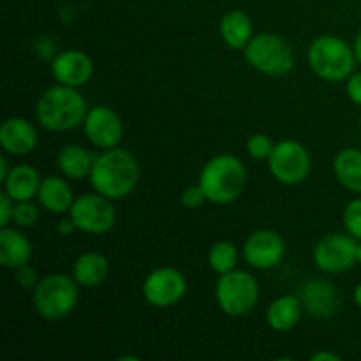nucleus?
Here are the masks:
<instances>
[{
	"mask_svg": "<svg viewBox=\"0 0 361 361\" xmlns=\"http://www.w3.org/2000/svg\"><path fill=\"white\" fill-rule=\"evenodd\" d=\"M141 168L133 152L115 147L95 155L90 171V185L95 192L120 201L134 192L140 183Z\"/></svg>",
	"mask_w": 361,
	"mask_h": 361,
	"instance_id": "1",
	"label": "nucleus"
},
{
	"mask_svg": "<svg viewBox=\"0 0 361 361\" xmlns=\"http://www.w3.org/2000/svg\"><path fill=\"white\" fill-rule=\"evenodd\" d=\"M87 113L88 106L83 94L78 88L60 83L46 88L35 104L39 126L51 133H67L83 126Z\"/></svg>",
	"mask_w": 361,
	"mask_h": 361,
	"instance_id": "2",
	"label": "nucleus"
},
{
	"mask_svg": "<svg viewBox=\"0 0 361 361\" xmlns=\"http://www.w3.org/2000/svg\"><path fill=\"white\" fill-rule=\"evenodd\" d=\"M197 183L203 187L210 203L231 204L245 189V164L233 154H219L203 166Z\"/></svg>",
	"mask_w": 361,
	"mask_h": 361,
	"instance_id": "3",
	"label": "nucleus"
},
{
	"mask_svg": "<svg viewBox=\"0 0 361 361\" xmlns=\"http://www.w3.org/2000/svg\"><path fill=\"white\" fill-rule=\"evenodd\" d=\"M307 62L310 71L319 80L328 83L345 81L356 67V56L353 46H349L338 35H319L314 39L307 51Z\"/></svg>",
	"mask_w": 361,
	"mask_h": 361,
	"instance_id": "4",
	"label": "nucleus"
},
{
	"mask_svg": "<svg viewBox=\"0 0 361 361\" xmlns=\"http://www.w3.org/2000/svg\"><path fill=\"white\" fill-rule=\"evenodd\" d=\"M35 312L44 321H60L74 312L80 302V284L73 275L48 274L32 291Z\"/></svg>",
	"mask_w": 361,
	"mask_h": 361,
	"instance_id": "5",
	"label": "nucleus"
},
{
	"mask_svg": "<svg viewBox=\"0 0 361 361\" xmlns=\"http://www.w3.org/2000/svg\"><path fill=\"white\" fill-rule=\"evenodd\" d=\"M247 63L264 76H286L295 67V51L282 35L274 32L254 34L243 49Z\"/></svg>",
	"mask_w": 361,
	"mask_h": 361,
	"instance_id": "6",
	"label": "nucleus"
},
{
	"mask_svg": "<svg viewBox=\"0 0 361 361\" xmlns=\"http://www.w3.org/2000/svg\"><path fill=\"white\" fill-rule=\"evenodd\" d=\"M215 300L222 314L229 317H243L252 312L259 302V282L245 270H233L219 275Z\"/></svg>",
	"mask_w": 361,
	"mask_h": 361,
	"instance_id": "7",
	"label": "nucleus"
},
{
	"mask_svg": "<svg viewBox=\"0 0 361 361\" xmlns=\"http://www.w3.org/2000/svg\"><path fill=\"white\" fill-rule=\"evenodd\" d=\"M268 169L282 185H300L309 178L312 159L305 145L296 140H282L275 143L268 157Z\"/></svg>",
	"mask_w": 361,
	"mask_h": 361,
	"instance_id": "8",
	"label": "nucleus"
},
{
	"mask_svg": "<svg viewBox=\"0 0 361 361\" xmlns=\"http://www.w3.org/2000/svg\"><path fill=\"white\" fill-rule=\"evenodd\" d=\"M69 217L74 221L78 231L87 235H106L116 222V208L113 207V200L94 190L74 200Z\"/></svg>",
	"mask_w": 361,
	"mask_h": 361,
	"instance_id": "9",
	"label": "nucleus"
},
{
	"mask_svg": "<svg viewBox=\"0 0 361 361\" xmlns=\"http://www.w3.org/2000/svg\"><path fill=\"white\" fill-rule=\"evenodd\" d=\"M358 240L345 233H330L316 243L312 259L316 267L326 275L344 274L355 267Z\"/></svg>",
	"mask_w": 361,
	"mask_h": 361,
	"instance_id": "10",
	"label": "nucleus"
},
{
	"mask_svg": "<svg viewBox=\"0 0 361 361\" xmlns=\"http://www.w3.org/2000/svg\"><path fill=\"white\" fill-rule=\"evenodd\" d=\"M145 302L155 309H169L187 295V279L178 268L161 267L152 270L141 286Z\"/></svg>",
	"mask_w": 361,
	"mask_h": 361,
	"instance_id": "11",
	"label": "nucleus"
},
{
	"mask_svg": "<svg viewBox=\"0 0 361 361\" xmlns=\"http://www.w3.org/2000/svg\"><path fill=\"white\" fill-rule=\"evenodd\" d=\"M242 256L254 270H271L284 259V238L274 229H257L247 236L242 247Z\"/></svg>",
	"mask_w": 361,
	"mask_h": 361,
	"instance_id": "12",
	"label": "nucleus"
},
{
	"mask_svg": "<svg viewBox=\"0 0 361 361\" xmlns=\"http://www.w3.org/2000/svg\"><path fill=\"white\" fill-rule=\"evenodd\" d=\"M87 140L99 150L118 147L123 136V122L118 113L104 104L88 108L83 122Z\"/></svg>",
	"mask_w": 361,
	"mask_h": 361,
	"instance_id": "13",
	"label": "nucleus"
},
{
	"mask_svg": "<svg viewBox=\"0 0 361 361\" xmlns=\"http://www.w3.org/2000/svg\"><path fill=\"white\" fill-rule=\"evenodd\" d=\"M51 76L56 83L80 88L94 76V62L90 55L81 49H63L51 60Z\"/></svg>",
	"mask_w": 361,
	"mask_h": 361,
	"instance_id": "14",
	"label": "nucleus"
},
{
	"mask_svg": "<svg viewBox=\"0 0 361 361\" xmlns=\"http://www.w3.org/2000/svg\"><path fill=\"white\" fill-rule=\"evenodd\" d=\"M37 143V129L23 116H9L0 126V147L4 154L25 157L35 150Z\"/></svg>",
	"mask_w": 361,
	"mask_h": 361,
	"instance_id": "15",
	"label": "nucleus"
},
{
	"mask_svg": "<svg viewBox=\"0 0 361 361\" xmlns=\"http://www.w3.org/2000/svg\"><path fill=\"white\" fill-rule=\"evenodd\" d=\"M303 310L314 317H330L338 309V293L326 279H309L298 291Z\"/></svg>",
	"mask_w": 361,
	"mask_h": 361,
	"instance_id": "16",
	"label": "nucleus"
},
{
	"mask_svg": "<svg viewBox=\"0 0 361 361\" xmlns=\"http://www.w3.org/2000/svg\"><path fill=\"white\" fill-rule=\"evenodd\" d=\"M69 178L66 176L49 175L42 178L41 187L37 192V201L46 212L49 214H67L74 203V192L71 183L67 182Z\"/></svg>",
	"mask_w": 361,
	"mask_h": 361,
	"instance_id": "17",
	"label": "nucleus"
},
{
	"mask_svg": "<svg viewBox=\"0 0 361 361\" xmlns=\"http://www.w3.org/2000/svg\"><path fill=\"white\" fill-rule=\"evenodd\" d=\"M32 243L18 229L0 228V264L7 270H16L32 259Z\"/></svg>",
	"mask_w": 361,
	"mask_h": 361,
	"instance_id": "18",
	"label": "nucleus"
},
{
	"mask_svg": "<svg viewBox=\"0 0 361 361\" xmlns=\"http://www.w3.org/2000/svg\"><path fill=\"white\" fill-rule=\"evenodd\" d=\"M305 312L302 305V300L298 295H282L275 298L267 309V323L268 326L279 334H286L298 326L302 314Z\"/></svg>",
	"mask_w": 361,
	"mask_h": 361,
	"instance_id": "19",
	"label": "nucleus"
},
{
	"mask_svg": "<svg viewBox=\"0 0 361 361\" xmlns=\"http://www.w3.org/2000/svg\"><path fill=\"white\" fill-rule=\"evenodd\" d=\"M219 34H221L222 41L228 48L240 51L245 49L250 39L254 37V25L252 20L247 13L240 9L228 11L224 16L221 18L219 23Z\"/></svg>",
	"mask_w": 361,
	"mask_h": 361,
	"instance_id": "20",
	"label": "nucleus"
},
{
	"mask_svg": "<svg viewBox=\"0 0 361 361\" xmlns=\"http://www.w3.org/2000/svg\"><path fill=\"white\" fill-rule=\"evenodd\" d=\"M41 182V175L34 166L18 164L11 168L9 175L2 182V190L9 194L14 201H28L37 197Z\"/></svg>",
	"mask_w": 361,
	"mask_h": 361,
	"instance_id": "21",
	"label": "nucleus"
},
{
	"mask_svg": "<svg viewBox=\"0 0 361 361\" xmlns=\"http://www.w3.org/2000/svg\"><path fill=\"white\" fill-rule=\"evenodd\" d=\"M109 261L104 254L88 250L80 254L73 264V277L81 288H97L108 279Z\"/></svg>",
	"mask_w": 361,
	"mask_h": 361,
	"instance_id": "22",
	"label": "nucleus"
},
{
	"mask_svg": "<svg viewBox=\"0 0 361 361\" xmlns=\"http://www.w3.org/2000/svg\"><path fill=\"white\" fill-rule=\"evenodd\" d=\"M95 155L81 145H66L56 157L60 173L69 180H83L90 176Z\"/></svg>",
	"mask_w": 361,
	"mask_h": 361,
	"instance_id": "23",
	"label": "nucleus"
},
{
	"mask_svg": "<svg viewBox=\"0 0 361 361\" xmlns=\"http://www.w3.org/2000/svg\"><path fill=\"white\" fill-rule=\"evenodd\" d=\"M334 173L344 189L361 194V150L344 148L334 159Z\"/></svg>",
	"mask_w": 361,
	"mask_h": 361,
	"instance_id": "24",
	"label": "nucleus"
},
{
	"mask_svg": "<svg viewBox=\"0 0 361 361\" xmlns=\"http://www.w3.org/2000/svg\"><path fill=\"white\" fill-rule=\"evenodd\" d=\"M240 261V252L238 247L231 242H217L212 245V249L208 250V264H210L212 270L217 275L229 274V271L236 270V264Z\"/></svg>",
	"mask_w": 361,
	"mask_h": 361,
	"instance_id": "25",
	"label": "nucleus"
},
{
	"mask_svg": "<svg viewBox=\"0 0 361 361\" xmlns=\"http://www.w3.org/2000/svg\"><path fill=\"white\" fill-rule=\"evenodd\" d=\"M41 217V210L35 203H32V200L28 201H16L14 204V215L13 222L18 228H32L39 222Z\"/></svg>",
	"mask_w": 361,
	"mask_h": 361,
	"instance_id": "26",
	"label": "nucleus"
},
{
	"mask_svg": "<svg viewBox=\"0 0 361 361\" xmlns=\"http://www.w3.org/2000/svg\"><path fill=\"white\" fill-rule=\"evenodd\" d=\"M275 145L271 143L270 137L267 134L256 133L247 140L245 150L249 154V157H252L254 161H268V157L274 152Z\"/></svg>",
	"mask_w": 361,
	"mask_h": 361,
	"instance_id": "27",
	"label": "nucleus"
},
{
	"mask_svg": "<svg viewBox=\"0 0 361 361\" xmlns=\"http://www.w3.org/2000/svg\"><path fill=\"white\" fill-rule=\"evenodd\" d=\"M344 228L353 238L361 242V196L349 201L344 208Z\"/></svg>",
	"mask_w": 361,
	"mask_h": 361,
	"instance_id": "28",
	"label": "nucleus"
},
{
	"mask_svg": "<svg viewBox=\"0 0 361 361\" xmlns=\"http://www.w3.org/2000/svg\"><path fill=\"white\" fill-rule=\"evenodd\" d=\"M14 279H16L20 288H23L25 291H34L35 286H37L39 281H41L37 271H35V268L30 267V263L16 268V270H14Z\"/></svg>",
	"mask_w": 361,
	"mask_h": 361,
	"instance_id": "29",
	"label": "nucleus"
},
{
	"mask_svg": "<svg viewBox=\"0 0 361 361\" xmlns=\"http://www.w3.org/2000/svg\"><path fill=\"white\" fill-rule=\"evenodd\" d=\"M207 201L208 197L200 183H196V185H189L182 192V204L185 208H189V210H196V208L203 207Z\"/></svg>",
	"mask_w": 361,
	"mask_h": 361,
	"instance_id": "30",
	"label": "nucleus"
},
{
	"mask_svg": "<svg viewBox=\"0 0 361 361\" xmlns=\"http://www.w3.org/2000/svg\"><path fill=\"white\" fill-rule=\"evenodd\" d=\"M14 204H16V201L2 190L0 192V228H6V226H9V222H13Z\"/></svg>",
	"mask_w": 361,
	"mask_h": 361,
	"instance_id": "31",
	"label": "nucleus"
},
{
	"mask_svg": "<svg viewBox=\"0 0 361 361\" xmlns=\"http://www.w3.org/2000/svg\"><path fill=\"white\" fill-rule=\"evenodd\" d=\"M345 92L355 104L361 106V73H353L345 80Z\"/></svg>",
	"mask_w": 361,
	"mask_h": 361,
	"instance_id": "32",
	"label": "nucleus"
},
{
	"mask_svg": "<svg viewBox=\"0 0 361 361\" xmlns=\"http://www.w3.org/2000/svg\"><path fill=\"white\" fill-rule=\"evenodd\" d=\"M56 229H59L60 235H63V236H69V235H73L74 231H78L76 224H74V221L71 217L62 219V221L59 222V226H56Z\"/></svg>",
	"mask_w": 361,
	"mask_h": 361,
	"instance_id": "33",
	"label": "nucleus"
},
{
	"mask_svg": "<svg viewBox=\"0 0 361 361\" xmlns=\"http://www.w3.org/2000/svg\"><path fill=\"white\" fill-rule=\"evenodd\" d=\"M312 361H341V356L330 351H319L310 358Z\"/></svg>",
	"mask_w": 361,
	"mask_h": 361,
	"instance_id": "34",
	"label": "nucleus"
},
{
	"mask_svg": "<svg viewBox=\"0 0 361 361\" xmlns=\"http://www.w3.org/2000/svg\"><path fill=\"white\" fill-rule=\"evenodd\" d=\"M11 168H9V162H7L6 155H2L0 157V182H4V180L7 178V175H9Z\"/></svg>",
	"mask_w": 361,
	"mask_h": 361,
	"instance_id": "35",
	"label": "nucleus"
},
{
	"mask_svg": "<svg viewBox=\"0 0 361 361\" xmlns=\"http://www.w3.org/2000/svg\"><path fill=\"white\" fill-rule=\"evenodd\" d=\"M353 49H355L356 62H358L360 66H361V28L358 30V34H356L355 42H353Z\"/></svg>",
	"mask_w": 361,
	"mask_h": 361,
	"instance_id": "36",
	"label": "nucleus"
},
{
	"mask_svg": "<svg viewBox=\"0 0 361 361\" xmlns=\"http://www.w3.org/2000/svg\"><path fill=\"white\" fill-rule=\"evenodd\" d=\"M353 300H355L356 305H358L360 309H361V282H360L358 286H356L355 291H353Z\"/></svg>",
	"mask_w": 361,
	"mask_h": 361,
	"instance_id": "37",
	"label": "nucleus"
},
{
	"mask_svg": "<svg viewBox=\"0 0 361 361\" xmlns=\"http://www.w3.org/2000/svg\"><path fill=\"white\" fill-rule=\"evenodd\" d=\"M356 261L361 264V242H358V252H356Z\"/></svg>",
	"mask_w": 361,
	"mask_h": 361,
	"instance_id": "38",
	"label": "nucleus"
},
{
	"mask_svg": "<svg viewBox=\"0 0 361 361\" xmlns=\"http://www.w3.org/2000/svg\"><path fill=\"white\" fill-rule=\"evenodd\" d=\"M360 126H361V120H360Z\"/></svg>",
	"mask_w": 361,
	"mask_h": 361,
	"instance_id": "39",
	"label": "nucleus"
}]
</instances>
